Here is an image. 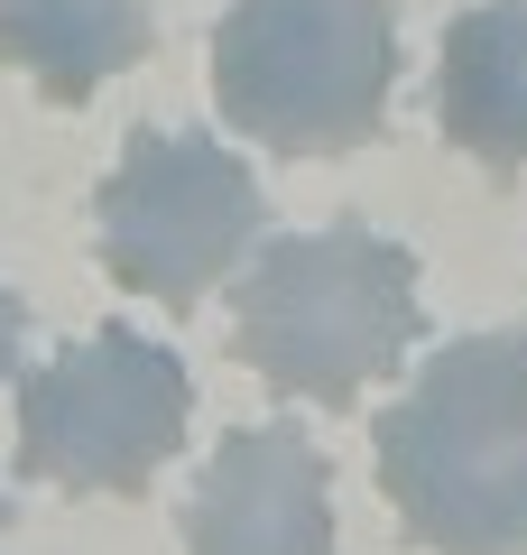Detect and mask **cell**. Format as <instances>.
Returning <instances> with one entry per match:
<instances>
[{
	"instance_id": "obj_10",
	"label": "cell",
	"mask_w": 527,
	"mask_h": 555,
	"mask_svg": "<svg viewBox=\"0 0 527 555\" xmlns=\"http://www.w3.org/2000/svg\"><path fill=\"white\" fill-rule=\"evenodd\" d=\"M0 528H10V500H0Z\"/></svg>"
},
{
	"instance_id": "obj_1",
	"label": "cell",
	"mask_w": 527,
	"mask_h": 555,
	"mask_svg": "<svg viewBox=\"0 0 527 555\" xmlns=\"http://www.w3.org/2000/svg\"><path fill=\"white\" fill-rule=\"evenodd\" d=\"M380 491L426 555H527V334H463L380 408Z\"/></svg>"
},
{
	"instance_id": "obj_8",
	"label": "cell",
	"mask_w": 527,
	"mask_h": 555,
	"mask_svg": "<svg viewBox=\"0 0 527 555\" xmlns=\"http://www.w3.org/2000/svg\"><path fill=\"white\" fill-rule=\"evenodd\" d=\"M157 47L149 0H0V56L38 75L47 102H93Z\"/></svg>"
},
{
	"instance_id": "obj_3",
	"label": "cell",
	"mask_w": 527,
	"mask_h": 555,
	"mask_svg": "<svg viewBox=\"0 0 527 555\" xmlns=\"http://www.w3.org/2000/svg\"><path fill=\"white\" fill-rule=\"evenodd\" d=\"M398 83L389 0H232L214 28V102L241 139L287 158H343L380 139Z\"/></svg>"
},
{
	"instance_id": "obj_4",
	"label": "cell",
	"mask_w": 527,
	"mask_h": 555,
	"mask_svg": "<svg viewBox=\"0 0 527 555\" xmlns=\"http://www.w3.org/2000/svg\"><path fill=\"white\" fill-rule=\"evenodd\" d=\"M269 195L241 167V149H222L214 130H130L120 167L93 195V241L102 269L157 306H204L232 278V259L259 241Z\"/></svg>"
},
{
	"instance_id": "obj_6",
	"label": "cell",
	"mask_w": 527,
	"mask_h": 555,
	"mask_svg": "<svg viewBox=\"0 0 527 555\" xmlns=\"http://www.w3.org/2000/svg\"><path fill=\"white\" fill-rule=\"evenodd\" d=\"M185 555H333V473L306 426H241L185 491Z\"/></svg>"
},
{
	"instance_id": "obj_2",
	"label": "cell",
	"mask_w": 527,
	"mask_h": 555,
	"mask_svg": "<svg viewBox=\"0 0 527 555\" xmlns=\"http://www.w3.org/2000/svg\"><path fill=\"white\" fill-rule=\"evenodd\" d=\"M416 334H426L416 259L408 241H380L371 222L269 241L232 297L241 371H259L287 408H351L380 371L416 352Z\"/></svg>"
},
{
	"instance_id": "obj_9",
	"label": "cell",
	"mask_w": 527,
	"mask_h": 555,
	"mask_svg": "<svg viewBox=\"0 0 527 555\" xmlns=\"http://www.w3.org/2000/svg\"><path fill=\"white\" fill-rule=\"evenodd\" d=\"M20 343H28V306L10 297V287H0V379L20 371Z\"/></svg>"
},
{
	"instance_id": "obj_7",
	"label": "cell",
	"mask_w": 527,
	"mask_h": 555,
	"mask_svg": "<svg viewBox=\"0 0 527 555\" xmlns=\"http://www.w3.org/2000/svg\"><path fill=\"white\" fill-rule=\"evenodd\" d=\"M435 120L490 177H518L527 167V0H472L463 20L445 28Z\"/></svg>"
},
{
	"instance_id": "obj_5",
	"label": "cell",
	"mask_w": 527,
	"mask_h": 555,
	"mask_svg": "<svg viewBox=\"0 0 527 555\" xmlns=\"http://www.w3.org/2000/svg\"><path fill=\"white\" fill-rule=\"evenodd\" d=\"M195 426V379L130 324H102L93 343H65L47 371L20 379V473L56 491L139 500L157 463Z\"/></svg>"
}]
</instances>
